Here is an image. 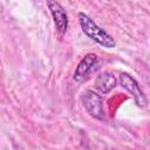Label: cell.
I'll return each mask as SVG.
<instances>
[{
    "instance_id": "obj_1",
    "label": "cell",
    "mask_w": 150,
    "mask_h": 150,
    "mask_svg": "<svg viewBox=\"0 0 150 150\" xmlns=\"http://www.w3.org/2000/svg\"><path fill=\"white\" fill-rule=\"evenodd\" d=\"M79 21L83 33L91 40L105 48H114L116 46L115 40L110 34H108L103 28H101L91 18L84 13H79Z\"/></svg>"
},
{
    "instance_id": "obj_2",
    "label": "cell",
    "mask_w": 150,
    "mask_h": 150,
    "mask_svg": "<svg viewBox=\"0 0 150 150\" xmlns=\"http://www.w3.org/2000/svg\"><path fill=\"white\" fill-rule=\"evenodd\" d=\"M83 105L87 112L97 120L104 118V110H103V100L100 94L95 93L94 90H86L82 96Z\"/></svg>"
},
{
    "instance_id": "obj_3",
    "label": "cell",
    "mask_w": 150,
    "mask_h": 150,
    "mask_svg": "<svg viewBox=\"0 0 150 150\" xmlns=\"http://www.w3.org/2000/svg\"><path fill=\"white\" fill-rule=\"evenodd\" d=\"M120 84H121V87H123L127 91H129L132 95V97L138 107H144L146 104V97L143 94L142 89L139 88L137 81L132 76H130L127 73H122L120 75Z\"/></svg>"
},
{
    "instance_id": "obj_4",
    "label": "cell",
    "mask_w": 150,
    "mask_h": 150,
    "mask_svg": "<svg viewBox=\"0 0 150 150\" xmlns=\"http://www.w3.org/2000/svg\"><path fill=\"white\" fill-rule=\"evenodd\" d=\"M47 6L54 19L56 30L60 33V35H63L68 27V16L66 9L56 1H47Z\"/></svg>"
},
{
    "instance_id": "obj_5",
    "label": "cell",
    "mask_w": 150,
    "mask_h": 150,
    "mask_svg": "<svg viewBox=\"0 0 150 150\" xmlns=\"http://www.w3.org/2000/svg\"><path fill=\"white\" fill-rule=\"evenodd\" d=\"M97 62V56L95 54H88L86 55L77 64L75 73H74V79L75 81H83L88 77L89 73L91 71V69L94 68V66Z\"/></svg>"
},
{
    "instance_id": "obj_6",
    "label": "cell",
    "mask_w": 150,
    "mask_h": 150,
    "mask_svg": "<svg viewBox=\"0 0 150 150\" xmlns=\"http://www.w3.org/2000/svg\"><path fill=\"white\" fill-rule=\"evenodd\" d=\"M116 82L117 81H116V77L114 76V74L105 71L97 76V79L95 81V87L101 94H108L110 90H112L115 88Z\"/></svg>"
}]
</instances>
